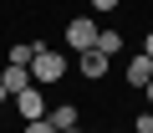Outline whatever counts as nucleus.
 Returning a JSON list of instances; mask_svg holds the SVG:
<instances>
[{
  "label": "nucleus",
  "mask_w": 153,
  "mask_h": 133,
  "mask_svg": "<svg viewBox=\"0 0 153 133\" xmlns=\"http://www.w3.org/2000/svg\"><path fill=\"white\" fill-rule=\"evenodd\" d=\"M123 77H128V87H148V82H153V56H143V51L128 56V61H123Z\"/></svg>",
  "instance_id": "nucleus-4"
},
{
  "label": "nucleus",
  "mask_w": 153,
  "mask_h": 133,
  "mask_svg": "<svg viewBox=\"0 0 153 133\" xmlns=\"http://www.w3.org/2000/svg\"><path fill=\"white\" fill-rule=\"evenodd\" d=\"M97 51H107V56H117V51H123V31H112V26H102V31H97Z\"/></svg>",
  "instance_id": "nucleus-8"
},
{
  "label": "nucleus",
  "mask_w": 153,
  "mask_h": 133,
  "mask_svg": "<svg viewBox=\"0 0 153 133\" xmlns=\"http://www.w3.org/2000/svg\"><path fill=\"white\" fill-rule=\"evenodd\" d=\"M46 123L61 133V128H76V123H82V108H76V102H56L51 113H46Z\"/></svg>",
  "instance_id": "nucleus-5"
},
{
  "label": "nucleus",
  "mask_w": 153,
  "mask_h": 133,
  "mask_svg": "<svg viewBox=\"0 0 153 133\" xmlns=\"http://www.w3.org/2000/svg\"><path fill=\"white\" fill-rule=\"evenodd\" d=\"M31 56H36V46H26V41L10 46V66H31Z\"/></svg>",
  "instance_id": "nucleus-9"
},
{
  "label": "nucleus",
  "mask_w": 153,
  "mask_h": 133,
  "mask_svg": "<svg viewBox=\"0 0 153 133\" xmlns=\"http://www.w3.org/2000/svg\"><path fill=\"white\" fill-rule=\"evenodd\" d=\"M143 97H148V108H153V82H148V87H143Z\"/></svg>",
  "instance_id": "nucleus-15"
},
{
  "label": "nucleus",
  "mask_w": 153,
  "mask_h": 133,
  "mask_svg": "<svg viewBox=\"0 0 153 133\" xmlns=\"http://www.w3.org/2000/svg\"><path fill=\"white\" fill-rule=\"evenodd\" d=\"M117 5H123V0H92V10H97V16H107V10H117Z\"/></svg>",
  "instance_id": "nucleus-11"
},
{
  "label": "nucleus",
  "mask_w": 153,
  "mask_h": 133,
  "mask_svg": "<svg viewBox=\"0 0 153 133\" xmlns=\"http://www.w3.org/2000/svg\"><path fill=\"white\" fill-rule=\"evenodd\" d=\"M97 31H102L97 21H87V16H76V21L66 26V46H71V51H92V46H97Z\"/></svg>",
  "instance_id": "nucleus-2"
},
{
  "label": "nucleus",
  "mask_w": 153,
  "mask_h": 133,
  "mask_svg": "<svg viewBox=\"0 0 153 133\" xmlns=\"http://www.w3.org/2000/svg\"><path fill=\"white\" fill-rule=\"evenodd\" d=\"M5 102H10V92H5V82H0V108H5Z\"/></svg>",
  "instance_id": "nucleus-14"
},
{
  "label": "nucleus",
  "mask_w": 153,
  "mask_h": 133,
  "mask_svg": "<svg viewBox=\"0 0 153 133\" xmlns=\"http://www.w3.org/2000/svg\"><path fill=\"white\" fill-rule=\"evenodd\" d=\"M143 56H153V31H148V36H143Z\"/></svg>",
  "instance_id": "nucleus-13"
},
{
  "label": "nucleus",
  "mask_w": 153,
  "mask_h": 133,
  "mask_svg": "<svg viewBox=\"0 0 153 133\" xmlns=\"http://www.w3.org/2000/svg\"><path fill=\"white\" fill-rule=\"evenodd\" d=\"M61 77H66V56L51 51V46H36V56H31V82H36V87H51V82H61Z\"/></svg>",
  "instance_id": "nucleus-1"
},
{
  "label": "nucleus",
  "mask_w": 153,
  "mask_h": 133,
  "mask_svg": "<svg viewBox=\"0 0 153 133\" xmlns=\"http://www.w3.org/2000/svg\"><path fill=\"white\" fill-rule=\"evenodd\" d=\"M16 113H21V118H26V123H41V118H46V113H51V108H46V97H41V87H36V82H31V87H26V92H16Z\"/></svg>",
  "instance_id": "nucleus-3"
},
{
  "label": "nucleus",
  "mask_w": 153,
  "mask_h": 133,
  "mask_svg": "<svg viewBox=\"0 0 153 133\" xmlns=\"http://www.w3.org/2000/svg\"><path fill=\"white\" fill-rule=\"evenodd\" d=\"M107 66H112V56H107V51H97V46H92V51H82V77H92V82H97V77H107Z\"/></svg>",
  "instance_id": "nucleus-6"
},
{
  "label": "nucleus",
  "mask_w": 153,
  "mask_h": 133,
  "mask_svg": "<svg viewBox=\"0 0 153 133\" xmlns=\"http://www.w3.org/2000/svg\"><path fill=\"white\" fill-rule=\"evenodd\" d=\"M133 133H153V113H138V123H133Z\"/></svg>",
  "instance_id": "nucleus-10"
},
{
  "label": "nucleus",
  "mask_w": 153,
  "mask_h": 133,
  "mask_svg": "<svg viewBox=\"0 0 153 133\" xmlns=\"http://www.w3.org/2000/svg\"><path fill=\"white\" fill-rule=\"evenodd\" d=\"M0 82H5V92L16 97V92H26L31 87V66H0Z\"/></svg>",
  "instance_id": "nucleus-7"
},
{
  "label": "nucleus",
  "mask_w": 153,
  "mask_h": 133,
  "mask_svg": "<svg viewBox=\"0 0 153 133\" xmlns=\"http://www.w3.org/2000/svg\"><path fill=\"white\" fill-rule=\"evenodd\" d=\"M61 133H82V123H76V128H61Z\"/></svg>",
  "instance_id": "nucleus-16"
},
{
  "label": "nucleus",
  "mask_w": 153,
  "mask_h": 133,
  "mask_svg": "<svg viewBox=\"0 0 153 133\" xmlns=\"http://www.w3.org/2000/svg\"><path fill=\"white\" fill-rule=\"evenodd\" d=\"M26 133H56V128H51V123L41 118V123H26Z\"/></svg>",
  "instance_id": "nucleus-12"
}]
</instances>
